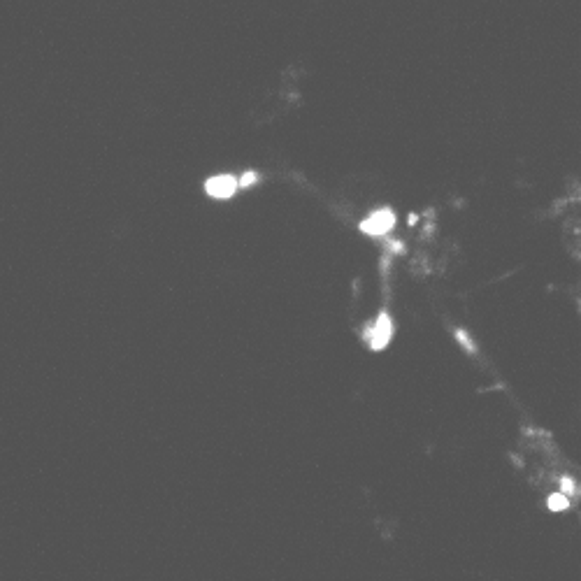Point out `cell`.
<instances>
[{
	"mask_svg": "<svg viewBox=\"0 0 581 581\" xmlns=\"http://www.w3.org/2000/svg\"><path fill=\"white\" fill-rule=\"evenodd\" d=\"M393 335V321L389 319V314H379V317L372 321V324L365 328V340L370 342V347L379 351L384 349L386 344L391 342Z\"/></svg>",
	"mask_w": 581,
	"mask_h": 581,
	"instance_id": "cell-1",
	"label": "cell"
},
{
	"mask_svg": "<svg viewBox=\"0 0 581 581\" xmlns=\"http://www.w3.org/2000/svg\"><path fill=\"white\" fill-rule=\"evenodd\" d=\"M396 224V219H393V214L389 210H377L372 212L370 217L363 219L361 224V231L372 235V238H379V235H386Z\"/></svg>",
	"mask_w": 581,
	"mask_h": 581,
	"instance_id": "cell-3",
	"label": "cell"
},
{
	"mask_svg": "<svg viewBox=\"0 0 581 581\" xmlns=\"http://www.w3.org/2000/svg\"><path fill=\"white\" fill-rule=\"evenodd\" d=\"M240 189V179L235 175H226V172H221V175H214L212 179H207L205 184V191L210 193L212 198L217 200H228L235 196V191Z\"/></svg>",
	"mask_w": 581,
	"mask_h": 581,
	"instance_id": "cell-2",
	"label": "cell"
}]
</instances>
